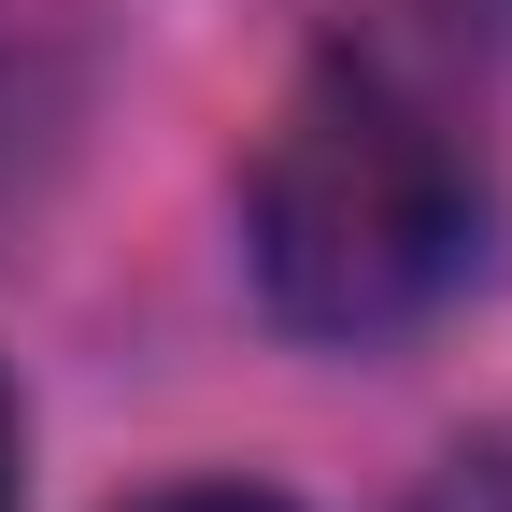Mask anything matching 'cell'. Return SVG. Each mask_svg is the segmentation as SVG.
I'll return each instance as SVG.
<instances>
[{
	"label": "cell",
	"instance_id": "6da1fadb",
	"mask_svg": "<svg viewBox=\"0 0 512 512\" xmlns=\"http://www.w3.org/2000/svg\"><path fill=\"white\" fill-rule=\"evenodd\" d=\"M256 299L299 342H399L484 271V143L399 29L328 43L242 171Z\"/></svg>",
	"mask_w": 512,
	"mask_h": 512
},
{
	"label": "cell",
	"instance_id": "7a4b0ae2",
	"mask_svg": "<svg viewBox=\"0 0 512 512\" xmlns=\"http://www.w3.org/2000/svg\"><path fill=\"white\" fill-rule=\"evenodd\" d=\"M128 512H285L271 484H157V498H128Z\"/></svg>",
	"mask_w": 512,
	"mask_h": 512
},
{
	"label": "cell",
	"instance_id": "3957f363",
	"mask_svg": "<svg viewBox=\"0 0 512 512\" xmlns=\"http://www.w3.org/2000/svg\"><path fill=\"white\" fill-rule=\"evenodd\" d=\"M15 441L29 427H15V384H0V512H15Z\"/></svg>",
	"mask_w": 512,
	"mask_h": 512
}]
</instances>
